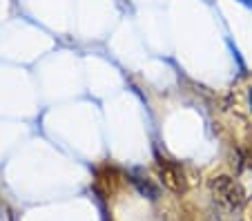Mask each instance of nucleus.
<instances>
[{
	"instance_id": "obj_1",
	"label": "nucleus",
	"mask_w": 252,
	"mask_h": 221,
	"mask_svg": "<svg viewBox=\"0 0 252 221\" xmlns=\"http://www.w3.org/2000/svg\"><path fill=\"white\" fill-rule=\"evenodd\" d=\"M210 194H212L214 203L219 208L228 212H234L243 206L246 201V192H243V186L237 179L228 177V174H219L210 181Z\"/></svg>"
},
{
	"instance_id": "obj_2",
	"label": "nucleus",
	"mask_w": 252,
	"mask_h": 221,
	"mask_svg": "<svg viewBox=\"0 0 252 221\" xmlns=\"http://www.w3.org/2000/svg\"><path fill=\"white\" fill-rule=\"evenodd\" d=\"M157 168H158V177H161L163 186L172 192H183L186 190V177H183V170L176 163L163 159V157H157Z\"/></svg>"
},
{
	"instance_id": "obj_3",
	"label": "nucleus",
	"mask_w": 252,
	"mask_h": 221,
	"mask_svg": "<svg viewBox=\"0 0 252 221\" xmlns=\"http://www.w3.org/2000/svg\"><path fill=\"white\" fill-rule=\"evenodd\" d=\"M132 183L138 188V192L145 194L148 199H157V197H158V188L154 186V183L150 181V179L145 177V174L134 172V174H132Z\"/></svg>"
},
{
	"instance_id": "obj_4",
	"label": "nucleus",
	"mask_w": 252,
	"mask_h": 221,
	"mask_svg": "<svg viewBox=\"0 0 252 221\" xmlns=\"http://www.w3.org/2000/svg\"><path fill=\"white\" fill-rule=\"evenodd\" d=\"M248 163H250V168H252V148L248 150Z\"/></svg>"
},
{
	"instance_id": "obj_5",
	"label": "nucleus",
	"mask_w": 252,
	"mask_h": 221,
	"mask_svg": "<svg viewBox=\"0 0 252 221\" xmlns=\"http://www.w3.org/2000/svg\"><path fill=\"white\" fill-rule=\"evenodd\" d=\"M243 5H248V7H252V0H241Z\"/></svg>"
},
{
	"instance_id": "obj_6",
	"label": "nucleus",
	"mask_w": 252,
	"mask_h": 221,
	"mask_svg": "<svg viewBox=\"0 0 252 221\" xmlns=\"http://www.w3.org/2000/svg\"><path fill=\"white\" fill-rule=\"evenodd\" d=\"M248 98H250V110H252V90H250V94H248Z\"/></svg>"
}]
</instances>
